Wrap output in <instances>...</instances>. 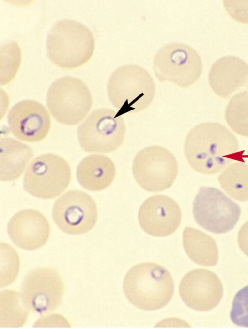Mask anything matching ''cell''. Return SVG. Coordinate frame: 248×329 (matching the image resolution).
<instances>
[{
    "label": "cell",
    "mask_w": 248,
    "mask_h": 329,
    "mask_svg": "<svg viewBox=\"0 0 248 329\" xmlns=\"http://www.w3.org/2000/svg\"><path fill=\"white\" fill-rule=\"evenodd\" d=\"M184 152L195 171L205 175L217 174L234 161H243L238 140L223 125L205 122L188 133Z\"/></svg>",
    "instance_id": "1"
},
{
    "label": "cell",
    "mask_w": 248,
    "mask_h": 329,
    "mask_svg": "<svg viewBox=\"0 0 248 329\" xmlns=\"http://www.w3.org/2000/svg\"><path fill=\"white\" fill-rule=\"evenodd\" d=\"M174 289L171 275L163 266L143 262L133 266L123 282V290L128 301L146 311L156 310L171 300Z\"/></svg>",
    "instance_id": "2"
},
{
    "label": "cell",
    "mask_w": 248,
    "mask_h": 329,
    "mask_svg": "<svg viewBox=\"0 0 248 329\" xmlns=\"http://www.w3.org/2000/svg\"><path fill=\"white\" fill-rule=\"evenodd\" d=\"M108 99L121 116L146 109L155 95L156 87L150 73L135 64H124L110 76L107 85Z\"/></svg>",
    "instance_id": "3"
},
{
    "label": "cell",
    "mask_w": 248,
    "mask_h": 329,
    "mask_svg": "<svg viewBox=\"0 0 248 329\" xmlns=\"http://www.w3.org/2000/svg\"><path fill=\"white\" fill-rule=\"evenodd\" d=\"M95 47L92 32L86 26L72 20L57 22L47 37V55L57 67L73 69L91 58Z\"/></svg>",
    "instance_id": "4"
},
{
    "label": "cell",
    "mask_w": 248,
    "mask_h": 329,
    "mask_svg": "<svg viewBox=\"0 0 248 329\" xmlns=\"http://www.w3.org/2000/svg\"><path fill=\"white\" fill-rule=\"evenodd\" d=\"M152 69L160 82H168L187 88L200 78L203 63L193 47L184 43L172 42L157 51L153 60Z\"/></svg>",
    "instance_id": "5"
},
{
    "label": "cell",
    "mask_w": 248,
    "mask_h": 329,
    "mask_svg": "<svg viewBox=\"0 0 248 329\" xmlns=\"http://www.w3.org/2000/svg\"><path fill=\"white\" fill-rule=\"evenodd\" d=\"M46 104L58 122L75 125L90 110L93 98L89 89L81 80L66 76L52 83L47 91Z\"/></svg>",
    "instance_id": "6"
},
{
    "label": "cell",
    "mask_w": 248,
    "mask_h": 329,
    "mask_svg": "<svg viewBox=\"0 0 248 329\" xmlns=\"http://www.w3.org/2000/svg\"><path fill=\"white\" fill-rule=\"evenodd\" d=\"M125 132L123 118L107 108L93 110L77 129L80 146L90 153L114 152L122 145Z\"/></svg>",
    "instance_id": "7"
},
{
    "label": "cell",
    "mask_w": 248,
    "mask_h": 329,
    "mask_svg": "<svg viewBox=\"0 0 248 329\" xmlns=\"http://www.w3.org/2000/svg\"><path fill=\"white\" fill-rule=\"evenodd\" d=\"M71 176L70 166L63 158L52 153L43 154L28 166L23 178V188L35 197L52 199L65 190Z\"/></svg>",
    "instance_id": "8"
},
{
    "label": "cell",
    "mask_w": 248,
    "mask_h": 329,
    "mask_svg": "<svg viewBox=\"0 0 248 329\" xmlns=\"http://www.w3.org/2000/svg\"><path fill=\"white\" fill-rule=\"evenodd\" d=\"M138 185L150 192H159L170 188L176 179L178 165L174 156L158 145L148 146L135 156L132 166Z\"/></svg>",
    "instance_id": "9"
},
{
    "label": "cell",
    "mask_w": 248,
    "mask_h": 329,
    "mask_svg": "<svg viewBox=\"0 0 248 329\" xmlns=\"http://www.w3.org/2000/svg\"><path fill=\"white\" fill-rule=\"evenodd\" d=\"M196 222L214 234H224L232 230L241 215L239 206L219 189L201 187L193 203Z\"/></svg>",
    "instance_id": "10"
},
{
    "label": "cell",
    "mask_w": 248,
    "mask_h": 329,
    "mask_svg": "<svg viewBox=\"0 0 248 329\" xmlns=\"http://www.w3.org/2000/svg\"><path fill=\"white\" fill-rule=\"evenodd\" d=\"M64 292L63 283L56 270L38 267L26 275L20 294L23 303L29 310L42 314L59 308Z\"/></svg>",
    "instance_id": "11"
},
{
    "label": "cell",
    "mask_w": 248,
    "mask_h": 329,
    "mask_svg": "<svg viewBox=\"0 0 248 329\" xmlns=\"http://www.w3.org/2000/svg\"><path fill=\"white\" fill-rule=\"evenodd\" d=\"M52 215L58 228L71 235L91 231L98 219L95 201L88 194L79 190L68 191L56 200Z\"/></svg>",
    "instance_id": "12"
},
{
    "label": "cell",
    "mask_w": 248,
    "mask_h": 329,
    "mask_svg": "<svg viewBox=\"0 0 248 329\" xmlns=\"http://www.w3.org/2000/svg\"><path fill=\"white\" fill-rule=\"evenodd\" d=\"M179 294L183 301L190 308L206 311L219 303L223 295V287L215 273L205 269H196L183 277L179 285Z\"/></svg>",
    "instance_id": "13"
},
{
    "label": "cell",
    "mask_w": 248,
    "mask_h": 329,
    "mask_svg": "<svg viewBox=\"0 0 248 329\" xmlns=\"http://www.w3.org/2000/svg\"><path fill=\"white\" fill-rule=\"evenodd\" d=\"M7 122L15 137L31 143L43 140L51 127L48 111L42 104L33 100L21 101L13 106L8 113Z\"/></svg>",
    "instance_id": "14"
},
{
    "label": "cell",
    "mask_w": 248,
    "mask_h": 329,
    "mask_svg": "<svg viewBox=\"0 0 248 329\" xmlns=\"http://www.w3.org/2000/svg\"><path fill=\"white\" fill-rule=\"evenodd\" d=\"M139 224L148 234L165 237L174 233L179 226L182 214L177 203L164 195L147 198L140 206L138 214Z\"/></svg>",
    "instance_id": "15"
},
{
    "label": "cell",
    "mask_w": 248,
    "mask_h": 329,
    "mask_svg": "<svg viewBox=\"0 0 248 329\" xmlns=\"http://www.w3.org/2000/svg\"><path fill=\"white\" fill-rule=\"evenodd\" d=\"M7 230L15 245L29 251L44 246L48 240L50 232L46 217L32 209L22 210L15 214L8 223Z\"/></svg>",
    "instance_id": "16"
},
{
    "label": "cell",
    "mask_w": 248,
    "mask_h": 329,
    "mask_svg": "<svg viewBox=\"0 0 248 329\" xmlns=\"http://www.w3.org/2000/svg\"><path fill=\"white\" fill-rule=\"evenodd\" d=\"M208 78L213 91L227 99L248 86V65L239 57L223 56L213 64Z\"/></svg>",
    "instance_id": "17"
},
{
    "label": "cell",
    "mask_w": 248,
    "mask_h": 329,
    "mask_svg": "<svg viewBox=\"0 0 248 329\" xmlns=\"http://www.w3.org/2000/svg\"><path fill=\"white\" fill-rule=\"evenodd\" d=\"M116 175L114 163L108 157L99 154L83 158L76 171L77 180L85 189L92 191L105 189L113 182Z\"/></svg>",
    "instance_id": "18"
},
{
    "label": "cell",
    "mask_w": 248,
    "mask_h": 329,
    "mask_svg": "<svg viewBox=\"0 0 248 329\" xmlns=\"http://www.w3.org/2000/svg\"><path fill=\"white\" fill-rule=\"evenodd\" d=\"M34 155L29 145L10 137L0 139V180L18 178Z\"/></svg>",
    "instance_id": "19"
},
{
    "label": "cell",
    "mask_w": 248,
    "mask_h": 329,
    "mask_svg": "<svg viewBox=\"0 0 248 329\" xmlns=\"http://www.w3.org/2000/svg\"><path fill=\"white\" fill-rule=\"evenodd\" d=\"M184 250L194 262L204 266L217 264L218 251L214 239L205 233L191 227H186L182 234Z\"/></svg>",
    "instance_id": "20"
},
{
    "label": "cell",
    "mask_w": 248,
    "mask_h": 329,
    "mask_svg": "<svg viewBox=\"0 0 248 329\" xmlns=\"http://www.w3.org/2000/svg\"><path fill=\"white\" fill-rule=\"evenodd\" d=\"M218 181L223 190L240 202L248 201V165L243 161L231 163L219 174Z\"/></svg>",
    "instance_id": "21"
},
{
    "label": "cell",
    "mask_w": 248,
    "mask_h": 329,
    "mask_svg": "<svg viewBox=\"0 0 248 329\" xmlns=\"http://www.w3.org/2000/svg\"><path fill=\"white\" fill-rule=\"evenodd\" d=\"M29 310L23 303L20 292L4 290L0 292L1 328H18L26 322Z\"/></svg>",
    "instance_id": "22"
},
{
    "label": "cell",
    "mask_w": 248,
    "mask_h": 329,
    "mask_svg": "<svg viewBox=\"0 0 248 329\" xmlns=\"http://www.w3.org/2000/svg\"><path fill=\"white\" fill-rule=\"evenodd\" d=\"M225 118L233 132L248 137V91L239 92L231 98L225 110Z\"/></svg>",
    "instance_id": "23"
},
{
    "label": "cell",
    "mask_w": 248,
    "mask_h": 329,
    "mask_svg": "<svg viewBox=\"0 0 248 329\" xmlns=\"http://www.w3.org/2000/svg\"><path fill=\"white\" fill-rule=\"evenodd\" d=\"M0 84L5 85L15 77L21 62V51L15 41L2 45L0 49Z\"/></svg>",
    "instance_id": "24"
},
{
    "label": "cell",
    "mask_w": 248,
    "mask_h": 329,
    "mask_svg": "<svg viewBox=\"0 0 248 329\" xmlns=\"http://www.w3.org/2000/svg\"><path fill=\"white\" fill-rule=\"evenodd\" d=\"M0 287L12 283L20 269L19 257L15 250L6 243H1Z\"/></svg>",
    "instance_id": "25"
},
{
    "label": "cell",
    "mask_w": 248,
    "mask_h": 329,
    "mask_svg": "<svg viewBox=\"0 0 248 329\" xmlns=\"http://www.w3.org/2000/svg\"><path fill=\"white\" fill-rule=\"evenodd\" d=\"M230 318L237 326L248 327V285L235 294L230 312Z\"/></svg>",
    "instance_id": "26"
},
{
    "label": "cell",
    "mask_w": 248,
    "mask_h": 329,
    "mask_svg": "<svg viewBox=\"0 0 248 329\" xmlns=\"http://www.w3.org/2000/svg\"><path fill=\"white\" fill-rule=\"evenodd\" d=\"M223 3L233 20L238 23L248 24V0H225Z\"/></svg>",
    "instance_id": "27"
},
{
    "label": "cell",
    "mask_w": 248,
    "mask_h": 329,
    "mask_svg": "<svg viewBox=\"0 0 248 329\" xmlns=\"http://www.w3.org/2000/svg\"><path fill=\"white\" fill-rule=\"evenodd\" d=\"M237 241L241 250L248 257V221L241 227L238 234Z\"/></svg>",
    "instance_id": "28"
},
{
    "label": "cell",
    "mask_w": 248,
    "mask_h": 329,
    "mask_svg": "<svg viewBox=\"0 0 248 329\" xmlns=\"http://www.w3.org/2000/svg\"><path fill=\"white\" fill-rule=\"evenodd\" d=\"M246 156H246L247 157L248 159V148L247 152V155H246Z\"/></svg>",
    "instance_id": "29"
}]
</instances>
